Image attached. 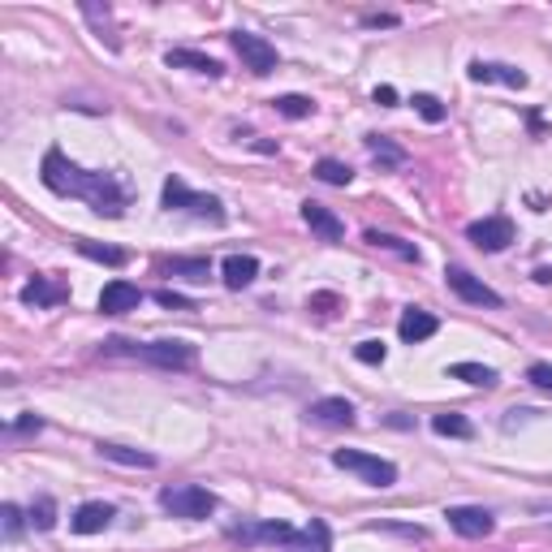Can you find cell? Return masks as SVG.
<instances>
[{
	"label": "cell",
	"mask_w": 552,
	"mask_h": 552,
	"mask_svg": "<svg viewBox=\"0 0 552 552\" xmlns=\"http://www.w3.org/2000/svg\"><path fill=\"white\" fill-rule=\"evenodd\" d=\"M315 177H319L324 186H350V182H354V168L333 160V156H324V160H315Z\"/></svg>",
	"instance_id": "4316f807"
},
{
	"label": "cell",
	"mask_w": 552,
	"mask_h": 552,
	"mask_svg": "<svg viewBox=\"0 0 552 552\" xmlns=\"http://www.w3.org/2000/svg\"><path fill=\"white\" fill-rule=\"evenodd\" d=\"M307 419L319 428H354V406L345 397H319V402H311Z\"/></svg>",
	"instance_id": "8fae6325"
},
{
	"label": "cell",
	"mask_w": 552,
	"mask_h": 552,
	"mask_svg": "<svg viewBox=\"0 0 552 552\" xmlns=\"http://www.w3.org/2000/svg\"><path fill=\"white\" fill-rule=\"evenodd\" d=\"M229 39H234V52L242 56V65L255 73V78H268V73L276 70V48L268 44L264 35H251V30H234Z\"/></svg>",
	"instance_id": "8992f818"
},
{
	"label": "cell",
	"mask_w": 552,
	"mask_h": 552,
	"mask_svg": "<svg viewBox=\"0 0 552 552\" xmlns=\"http://www.w3.org/2000/svg\"><path fill=\"white\" fill-rule=\"evenodd\" d=\"M65 298H70V289L52 285L48 276H35V281H26V285H22V302H26V307H61Z\"/></svg>",
	"instance_id": "d6986e66"
},
{
	"label": "cell",
	"mask_w": 552,
	"mask_h": 552,
	"mask_svg": "<svg viewBox=\"0 0 552 552\" xmlns=\"http://www.w3.org/2000/svg\"><path fill=\"white\" fill-rule=\"evenodd\" d=\"M272 108H276L281 117H289V121H302V117H311L315 113V104L307 96H276L272 99Z\"/></svg>",
	"instance_id": "f546056e"
},
{
	"label": "cell",
	"mask_w": 552,
	"mask_h": 552,
	"mask_svg": "<svg viewBox=\"0 0 552 552\" xmlns=\"http://www.w3.org/2000/svg\"><path fill=\"white\" fill-rule=\"evenodd\" d=\"M527 380H531L535 388L552 393V362H531V367H527Z\"/></svg>",
	"instance_id": "8d00e7d4"
},
{
	"label": "cell",
	"mask_w": 552,
	"mask_h": 552,
	"mask_svg": "<svg viewBox=\"0 0 552 552\" xmlns=\"http://www.w3.org/2000/svg\"><path fill=\"white\" fill-rule=\"evenodd\" d=\"M362 147H367V156L385 168V173L406 168V147H397L393 139H385V134H367V139H362Z\"/></svg>",
	"instance_id": "ac0fdd59"
},
{
	"label": "cell",
	"mask_w": 552,
	"mask_h": 552,
	"mask_svg": "<svg viewBox=\"0 0 552 552\" xmlns=\"http://www.w3.org/2000/svg\"><path fill=\"white\" fill-rule=\"evenodd\" d=\"M73 246H78V255H87V259H96V264H108V268H121L125 259H130L125 251H117V246H104V242H91V238H78Z\"/></svg>",
	"instance_id": "603a6c76"
},
{
	"label": "cell",
	"mask_w": 552,
	"mask_h": 552,
	"mask_svg": "<svg viewBox=\"0 0 552 552\" xmlns=\"http://www.w3.org/2000/svg\"><path fill=\"white\" fill-rule=\"evenodd\" d=\"M445 281H449V289H454L462 302H471V307H501V293H497V289H488L480 276H471L466 268L449 264V268H445Z\"/></svg>",
	"instance_id": "52a82bcc"
},
{
	"label": "cell",
	"mask_w": 552,
	"mask_h": 552,
	"mask_svg": "<svg viewBox=\"0 0 552 552\" xmlns=\"http://www.w3.org/2000/svg\"><path fill=\"white\" fill-rule=\"evenodd\" d=\"M108 354H134L139 362L160 367V371H191L194 362H199V350H194L191 341H147V345H130V341L113 336V341H108Z\"/></svg>",
	"instance_id": "7a4b0ae2"
},
{
	"label": "cell",
	"mask_w": 552,
	"mask_h": 552,
	"mask_svg": "<svg viewBox=\"0 0 552 552\" xmlns=\"http://www.w3.org/2000/svg\"><path fill=\"white\" fill-rule=\"evenodd\" d=\"M466 238L475 242L480 251H488V255H497V251H505L509 242H514V220L509 217H483L475 220V225H466Z\"/></svg>",
	"instance_id": "ba28073f"
},
{
	"label": "cell",
	"mask_w": 552,
	"mask_h": 552,
	"mask_svg": "<svg viewBox=\"0 0 552 552\" xmlns=\"http://www.w3.org/2000/svg\"><path fill=\"white\" fill-rule=\"evenodd\" d=\"M471 82H501V87L522 91L527 87V73L514 70V65H501V61H471Z\"/></svg>",
	"instance_id": "5bb4252c"
},
{
	"label": "cell",
	"mask_w": 552,
	"mask_h": 552,
	"mask_svg": "<svg viewBox=\"0 0 552 552\" xmlns=\"http://www.w3.org/2000/svg\"><path fill=\"white\" fill-rule=\"evenodd\" d=\"M117 514H113V505L104 501H87L78 505V514L70 518V527L78 531V535H99V531H108V522H113Z\"/></svg>",
	"instance_id": "e0dca14e"
},
{
	"label": "cell",
	"mask_w": 552,
	"mask_h": 552,
	"mask_svg": "<svg viewBox=\"0 0 552 552\" xmlns=\"http://www.w3.org/2000/svg\"><path fill=\"white\" fill-rule=\"evenodd\" d=\"M354 359L367 362V367H380V362L388 359L385 341H359V345H354Z\"/></svg>",
	"instance_id": "1f68e13d"
},
{
	"label": "cell",
	"mask_w": 552,
	"mask_h": 552,
	"mask_svg": "<svg viewBox=\"0 0 552 552\" xmlns=\"http://www.w3.org/2000/svg\"><path fill=\"white\" fill-rule=\"evenodd\" d=\"M0 522H4V539L22 535V509L18 505H0Z\"/></svg>",
	"instance_id": "836d02e7"
},
{
	"label": "cell",
	"mask_w": 552,
	"mask_h": 552,
	"mask_svg": "<svg viewBox=\"0 0 552 552\" xmlns=\"http://www.w3.org/2000/svg\"><path fill=\"white\" fill-rule=\"evenodd\" d=\"M367 242H371V246H380V251L402 255L406 264H419V259H423V255H419V246H410V242H402V238H393V234H380V229H367Z\"/></svg>",
	"instance_id": "484cf974"
},
{
	"label": "cell",
	"mask_w": 552,
	"mask_h": 552,
	"mask_svg": "<svg viewBox=\"0 0 552 552\" xmlns=\"http://www.w3.org/2000/svg\"><path fill=\"white\" fill-rule=\"evenodd\" d=\"M78 9H82V18L91 22V30H96L99 39H104L108 48L117 52V48H121V39H117V22H113V13H108V9H99L96 0H82Z\"/></svg>",
	"instance_id": "44dd1931"
},
{
	"label": "cell",
	"mask_w": 552,
	"mask_h": 552,
	"mask_svg": "<svg viewBox=\"0 0 552 552\" xmlns=\"http://www.w3.org/2000/svg\"><path fill=\"white\" fill-rule=\"evenodd\" d=\"M302 220H307V225H311V234H319L324 242H341V238H345V225H341V217H336L333 208L315 203V199H307V203H302Z\"/></svg>",
	"instance_id": "7c38bea8"
},
{
	"label": "cell",
	"mask_w": 552,
	"mask_h": 552,
	"mask_svg": "<svg viewBox=\"0 0 552 552\" xmlns=\"http://www.w3.org/2000/svg\"><path fill=\"white\" fill-rule=\"evenodd\" d=\"M160 509L173 514V518H208V514H217V497L208 492V488H199V483H173L160 492Z\"/></svg>",
	"instance_id": "277c9868"
},
{
	"label": "cell",
	"mask_w": 552,
	"mask_h": 552,
	"mask_svg": "<svg viewBox=\"0 0 552 552\" xmlns=\"http://www.w3.org/2000/svg\"><path fill=\"white\" fill-rule=\"evenodd\" d=\"M156 302L168 307V311H194V302L186 293H177V289H156Z\"/></svg>",
	"instance_id": "e575fe53"
},
{
	"label": "cell",
	"mask_w": 552,
	"mask_h": 552,
	"mask_svg": "<svg viewBox=\"0 0 552 552\" xmlns=\"http://www.w3.org/2000/svg\"><path fill=\"white\" fill-rule=\"evenodd\" d=\"M39 177H44V186H48L52 194L82 199V203H91V212H99V217H108V220L125 217V208H130V191L121 186L113 173H96V168L73 165L61 147H52L48 156H44Z\"/></svg>",
	"instance_id": "6da1fadb"
},
{
	"label": "cell",
	"mask_w": 552,
	"mask_h": 552,
	"mask_svg": "<svg viewBox=\"0 0 552 552\" xmlns=\"http://www.w3.org/2000/svg\"><path fill=\"white\" fill-rule=\"evenodd\" d=\"M234 544H281L285 548L293 539V527L289 522H242V527L229 531Z\"/></svg>",
	"instance_id": "30bf717a"
},
{
	"label": "cell",
	"mask_w": 552,
	"mask_h": 552,
	"mask_svg": "<svg viewBox=\"0 0 552 552\" xmlns=\"http://www.w3.org/2000/svg\"><path fill=\"white\" fill-rule=\"evenodd\" d=\"M449 376H454V380H466V385H475V388H492V385H497V371H492V367H483V362H454V367H449Z\"/></svg>",
	"instance_id": "d4e9b609"
},
{
	"label": "cell",
	"mask_w": 552,
	"mask_h": 552,
	"mask_svg": "<svg viewBox=\"0 0 552 552\" xmlns=\"http://www.w3.org/2000/svg\"><path fill=\"white\" fill-rule=\"evenodd\" d=\"M336 307H341V298H336V293H328V289H319V293H311V298H307V311H315V315H333Z\"/></svg>",
	"instance_id": "d590c367"
},
{
	"label": "cell",
	"mask_w": 552,
	"mask_h": 552,
	"mask_svg": "<svg viewBox=\"0 0 552 552\" xmlns=\"http://www.w3.org/2000/svg\"><path fill=\"white\" fill-rule=\"evenodd\" d=\"M445 518H449V527H454L457 535H466V539H488V535L497 531L492 514L480 509V505H449Z\"/></svg>",
	"instance_id": "9c48e42d"
},
{
	"label": "cell",
	"mask_w": 552,
	"mask_h": 552,
	"mask_svg": "<svg viewBox=\"0 0 552 552\" xmlns=\"http://www.w3.org/2000/svg\"><path fill=\"white\" fill-rule=\"evenodd\" d=\"M165 268L173 276H186V281H199V285L212 276V264H208V259H168Z\"/></svg>",
	"instance_id": "f1b7e54d"
},
{
	"label": "cell",
	"mask_w": 552,
	"mask_h": 552,
	"mask_svg": "<svg viewBox=\"0 0 552 552\" xmlns=\"http://www.w3.org/2000/svg\"><path fill=\"white\" fill-rule=\"evenodd\" d=\"M165 208L168 212H191V217L212 220V225H225V203H220L217 194L191 191L182 177H168L165 182Z\"/></svg>",
	"instance_id": "3957f363"
},
{
	"label": "cell",
	"mask_w": 552,
	"mask_h": 552,
	"mask_svg": "<svg viewBox=\"0 0 552 552\" xmlns=\"http://www.w3.org/2000/svg\"><path fill=\"white\" fill-rule=\"evenodd\" d=\"M414 108H419V117L432 121V125H440V121H445V104H440L436 96H414Z\"/></svg>",
	"instance_id": "d6a6232c"
},
{
	"label": "cell",
	"mask_w": 552,
	"mask_h": 552,
	"mask_svg": "<svg viewBox=\"0 0 552 552\" xmlns=\"http://www.w3.org/2000/svg\"><path fill=\"white\" fill-rule=\"evenodd\" d=\"M165 65H168V70L208 73V78H220V73H225V65H220V61H212V56H203V52H194V48H168L165 52Z\"/></svg>",
	"instance_id": "2e32d148"
},
{
	"label": "cell",
	"mask_w": 552,
	"mask_h": 552,
	"mask_svg": "<svg viewBox=\"0 0 552 552\" xmlns=\"http://www.w3.org/2000/svg\"><path fill=\"white\" fill-rule=\"evenodd\" d=\"M376 104H380V108H393V104H397V91H393V87H376Z\"/></svg>",
	"instance_id": "74e56055"
},
{
	"label": "cell",
	"mask_w": 552,
	"mask_h": 552,
	"mask_svg": "<svg viewBox=\"0 0 552 552\" xmlns=\"http://www.w3.org/2000/svg\"><path fill=\"white\" fill-rule=\"evenodd\" d=\"M139 302H143V293H139V285H130V281H108L104 293H99V311L104 315H125V311H134Z\"/></svg>",
	"instance_id": "4fadbf2b"
},
{
	"label": "cell",
	"mask_w": 552,
	"mask_h": 552,
	"mask_svg": "<svg viewBox=\"0 0 552 552\" xmlns=\"http://www.w3.org/2000/svg\"><path fill=\"white\" fill-rule=\"evenodd\" d=\"M99 457L121 462V466H139V471H151V466H156V454H143V449H125V445H99Z\"/></svg>",
	"instance_id": "cb8c5ba5"
},
{
	"label": "cell",
	"mask_w": 552,
	"mask_h": 552,
	"mask_svg": "<svg viewBox=\"0 0 552 552\" xmlns=\"http://www.w3.org/2000/svg\"><path fill=\"white\" fill-rule=\"evenodd\" d=\"M30 527L35 531L56 527V501H52V497H35V505H30Z\"/></svg>",
	"instance_id": "4dcf8cb0"
},
{
	"label": "cell",
	"mask_w": 552,
	"mask_h": 552,
	"mask_svg": "<svg viewBox=\"0 0 552 552\" xmlns=\"http://www.w3.org/2000/svg\"><path fill=\"white\" fill-rule=\"evenodd\" d=\"M281 552H333V544H328V527L315 518L307 531H293V539H289Z\"/></svg>",
	"instance_id": "7402d4cb"
},
{
	"label": "cell",
	"mask_w": 552,
	"mask_h": 552,
	"mask_svg": "<svg viewBox=\"0 0 552 552\" xmlns=\"http://www.w3.org/2000/svg\"><path fill=\"white\" fill-rule=\"evenodd\" d=\"M220 276H225L229 289H246L259 276V259H255V255H229V259L220 264Z\"/></svg>",
	"instance_id": "ffe728a7"
},
{
	"label": "cell",
	"mask_w": 552,
	"mask_h": 552,
	"mask_svg": "<svg viewBox=\"0 0 552 552\" xmlns=\"http://www.w3.org/2000/svg\"><path fill=\"white\" fill-rule=\"evenodd\" d=\"M436 328H440V319H436L432 311H419V307H406L402 319H397V336L410 341V345H419V341L436 336Z\"/></svg>",
	"instance_id": "9a60e30c"
},
{
	"label": "cell",
	"mask_w": 552,
	"mask_h": 552,
	"mask_svg": "<svg viewBox=\"0 0 552 552\" xmlns=\"http://www.w3.org/2000/svg\"><path fill=\"white\" fill-rule=\"evenodd\" d=\"M362 26H397V18H393V13H367Z\"/></svg>",
	"instance_id": "ab89813d"
},
{
	"label": "cell",
	"mask_w": 552,
	"mask_h": 552,
	"mask_svg": "<svg viewBox=\"0 0 552 552\" xmlns=\"http://www.w3.org/2000/svg\"><path fill=\"white\" fill-rule=\"evenodd\" d=\"M333 466L354 471L367 488H393L397 483V466L393 462H385L376 454H362V449H333Z\"/></svg>",
	"instance_id": "5b68a950"
},
{
	"label": "cell",
	"mask_w": 552,
	"mask_h": 552,
	"mask_svg": "<svg viewBox=\"0 0 552 552\" xmlns=\"http://www.w3.org/2000/svg\"><path fill=\"white\" fill-rule=\"evenodd\" d=\"M535 281H539V285H552V268H535Z\"/></svg>",
	"instance_id": "60d3db41"
},
{
	"label": "cell",
	"mask_w": 552,
	"mask_h": 552,
	"mask_svg": "<svg viewBox=\"0 0 552 552\" xmlns=\"http://www.w3.org/2000/svg\"><path fill=\"white\" fill-rule=\"evenodd\" d=\"M39 428H44V419H39V414H26V419H18L13 432H39Z\"/></svg>",
	"instance_id": "f35d334b"
},
{
	"label": "cell",
	"mask_w": 552,
	"mask_h": 552,
	"mask_svg": "<svg viewBox=\"0 0 552 552\" xmlns=\"http://www.w3.org/2000/svg\"><path fill=\"white\" fill-rule=\"evenodd\" d=\"M432 428H436V436H457V440H471L475 436V423L466 414H436Z\"/></svg>",
	"instance_id": "83f0119b"
}]
</instances>
